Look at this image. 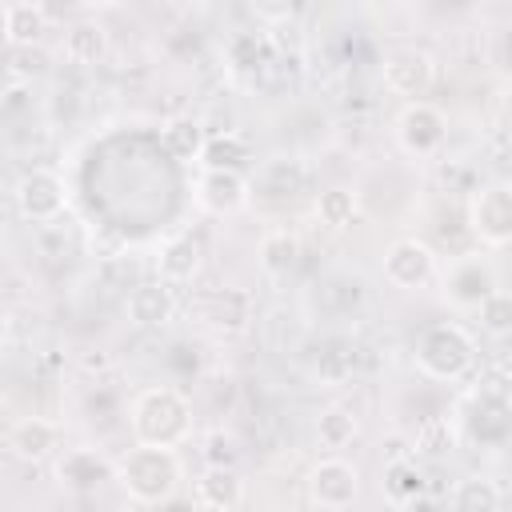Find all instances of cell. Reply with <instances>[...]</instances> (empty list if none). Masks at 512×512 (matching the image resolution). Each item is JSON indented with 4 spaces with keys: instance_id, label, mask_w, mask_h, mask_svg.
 Wrapping results in <instances>:
<instances>
[{
    "instance_id": "6da1fadb",
    "label": "cell",
    "mask_w": 512,
    "mask_h": 512,
    "mask_svg": "<svg viewBox=\"0 0 512 512\" xmlns=\"http://www.w3.org/2000/svg\"><path fill=\"white\" fill-rule=\"evenodd\" d=\"M128 424H132V440L136 444L176 448V444H184L192 436V404L176 388L156 384V388H144L132 400Z\"/></svg>"
},
{
    "instance_id": "7a4b0ae2",
    "label": "cell",
    "mask_w": 512,
    "mask_h": 512,
    "mask_svg": "<svg viewBox=\"0 0 512 512\" xmlns=\"http://www.w3.org/2000/svg\"><path fill=\"white\" fill-rule=\"evenodd\" d=\"M180 456L176 448H148V444H136L128 448L120 460H116V484L124 488L128 500L136 504H164L168 496H176L180 488Z\"/></svg>"
},
{
    "instance_id": "3957f363",
    "label": "cell",
    "mask_w": 512,
    "mask_h": 512,
    "mask_svg": "<svg viewBox=\"0 0 512 512\" xmlns=\"http://www.w3.org/2000/svg\"><path fill=\"white\" fill-rule=\"evenodd\" d=\"M476 364V344L460 324H436L416 344V368L428 380H460Z\"/></svg>"
},
{
    "instance_id": "277c9868",
    "label": "cell",
    "mask_w": 512,
    "mask_h": 512,
    "mask_svg": "<svg viewBox=\"0 0 512 512\" xmlns=\"http://www.w3.org/2000/svg\"><path fill=\"white\" fill-rule=\"evenodd\" d=\"M468 232L484 248H508L512 244V184L496 180L468 196Z\"/></svg>"
},
{
    "instance_id": "5b68a950",
    "label": "cell",
    "mask_w": 512,
    "mask_h": 512,
    "mask_svg": "<svg viewBox=\"0 0 512 512\" xmlns=\"http://www.w3.org/2000/svg\"><path fill=\"white\" fill-rule=\"evenodd\" d=\"M304 488H308V500L324 512H344L352 508V500L360 496V472L356 464L340 460V456H328V460H316L304 476Z\"/></svg>"
},
{
    "instance_id": "8992f818",
    "label": "cell",
    "mask_w": 512,
    "mask_h": 512,
    "mask_svg": "<svg viewBox=\"0 0 512 512\" xmlns=\"http://www.w3.org/2000/svg\"><path fill=\"white\" fill-rule=\"evenodd\" d=\"M444 140H448V120H444V112L436 104L416 100V104L400 108V116H396V144L408 156H416V160L436 156L444 148Z\"/></svg>"
},
{
    "instance_id": "52a82bcc",
    "label": "cell",
    "mask_w": 512,
    "mask_h": 512,
    "mask_svg": "<svg viewBox=\"0 0 512 512\" xmlns=\"http://www.w3.org/2000/svg\"><path fill=\"white\" fill-rule=\"evenodd\" d=\"M380 76H384V88L392 96H404L408 104H416L436 84V60L424 48H396L384 56Z\"/></svg>"
},
{
    "instance_id": "ba28073f",
    "label": "cell",
    "mask_w": 512,
    "mask_h": 512,
    "mask_svg": "<svg viewBox=\"0 0 512 512\" xmlns=\"http://www.w3.org/2000/svg\"><path fill=\"white\" fill-rule=\"evenodd\" d=\"M68 204V188H64V176L52 172V168H28L16 184V208L24 220H36V224H48L64 212Z\"/></svg>"
},
{
    "instance_id": "9c48e42d",
    "label": "cell",
    "mask_w": 512,
    "mask_h": 512,
    "mask_svg": "<svg viewBox=\"0 0 512 512\" xmlns=\"http://www.w3.org/2000/svg\"><path fill=\"white\" fill-rule=\"evenodd\" d=\"M432 276H436V252L424 240L404 236V240L388 244V252H384V280L392 288H424Z\"/></svg>"
},
{
    "instance_id": "30bf717a",
    "label": "cell",
    "mask_w": 512,
    "mask_h": 512,
    "mask_svg": "<svg viewBox=\"0 0 512 512\" xmlns=\"http://www.w3.org/2000/svg\"><path fill=\"white\" fill-rule=\"evenodd\" d=\"M196 200L212 216H236L240 208H248L252 184L244 180V172H232V168H200Z\"/></svg>"
},
{
    "instance_id": "8fae6325",
    "label": "cell",
    "mask_w": 512,
    "mask_h": 512,
    "mask_svg": "<svg viewBox=\"0 0 512 512\" xmlns=\"http://www.w3.org/2000/svg\"><path fill=\"white\" fill-rule=\"evenodd\" d=\"M496 292V276L488 268V260H476V256H464L456 260L448 272H444V296L460 308H480L488 296Z\"/></svg>"
},
{
    "instance_id": "7c38bea8",
    "label": "cell",
    "mask_w": 512,
    "mask_h": 512,
    "mask_svg": "<svg viewBox=\"0 0 512 512\" xmlns=\"http://www.w3.org/2000/svg\"><path fill=\"white\" fill-rule=\"evenodd\" d=\"M8 448L16 460H28V464L48 460L60 448V424L48 416H20L8 428Z\"/></svg>"
},
{
    "instance_id": "4fadbf2b",
    "label": "cell",
    "mask_w": 512,
    "mask_h": 512,
    "mask_svg": "<svg viewBox=\"0 0 512 512\" xmlns=\"http://www.w3.org/2000/svg\"><path fill=\"white\" fill-rule=\"evenodd\" d=\"M176 316V292L164 280H144L132 284L128 292V320L136 328H164Z\"/></svg>"
},
{
    "instance_id": "5bb4252c",
    "label": "cell",
    "mask_w": 512,
    "mask_h": 512,
    "mask_svg": "<svg viewBox=\"0 0 512 512\" xmlns=\"http://www.w3.org/2000/svg\"><path fill=\"white\" fill-rule=\"evenodd\" d=\"M196 500L204 512H236L244 504V480L228 464H208L196 476Z\"/></svg>"
},
{
    "instance_id": "9a60e30c",
    "label": "cell",
    "mask_w": 512,
    "mask_h": 512,
    "mask_svg": "<svg viewBox=\"0 0 512 512\" xmlns=\"http://www.w3.org/2000/svg\"><path fill=\"white\" fill-rule=\"evenodd\" d=\"M56 480L64 488H76V492H88L104 480H116V464L104 460L100 452L92 448H68L60 460H56Z\"/></svg>"
},
{
    "instance_id": "2e32d148",
    "label": "cell",
    "mask_w": 512,
    "mask_h": 512,
    "mask_svg": "<svg viewBox=\"0 0 512 512\" xmlns=\"http://www.w3.org/2000/svg\"><path fill=\"white\" fill-rule=\"evenodd\" d=\"M4 24V44L8 48H36L48 32V8L32 0H8L0 12Z\"/></svg>"
},
{
    "instance_id": "e0dca14e",
    "label": "cell",
    "mask_w": 512,
    "mask_h": 512,
    "mask_svg": "<svg viewBox=\"0 0 512 512\" xmlns=\"http://www.w3.org/2000/svg\"><path fill=\"white\" fill-rule=\"evenodd\" d=\"M204 264V252H200V240L196 236H168L160 248H156V272L164 284H188L196 280Z\"/></svg>"
},
{
    "instance_id": "ac0fdd59",
    "label": "cell",
    "mask_w": 512,
    "mask_h": 512,
    "mask_svg": "<svg viewBox=\"0 0 512 512\" xmlns=\"http://www.w3.org/2000/svg\"><path fill=\"white\" fill-rule=\"evenodd\" d=\"M64 56L72 60V64H80V68H88V64H100L104 56H108V28L100 24V20H76V24H68L64 28Z\"/></svg>"
},
{
    "instance_id": "d6986e66",
    "label": "cell",
    "mask_w": 512,
    "mask_h": 512,
    "mask_svg": "<svg viewBox=\"0 0 512 512\" xmlns=\"http://www.w3.org/2000/svg\"><path fill=\"white\" fill-rule=\"evenodd\" d=\"M208 324L220 332H244L252 320V296L244 288H216L208 296Z\"/></svg>"
},
{
    "instance_id": "ffe728a7",
    "label": "cell",
    "mask_w": 512,
    "mask_h": 512,
    "mask_svg": "<svg viewBox=\"0 0 512 512\" xmlns=\"http://www.w3.org/2000/svg\"><path fill=\"white\" fill-rule=\"evenodd\" d=\"M160 144H164V152L176 156V160H200L208 136H204V124H200V120H192V116H172V120L160 124Z\"/></svg>"
},
{
    "instance_id": "44dd1931",
    "label": "cell",
    "mask_w": 512,
    "mask_h": 512,
    "mask_svg": "<svg viewBox=\"0 0 512 512\" xmlns=\"http://www.w3.org/2000/svg\"><path fill=\"white\" fill-rule=\"evenodd\" d=\"M300 264V236L288 228H276L260 240V268L268 276H288Z\"/></svg>"
},
{
    "instance_id": "7402d4cb",
    "label": "cell",
    "mask_w": 512,
    "mask_h": 512,
    "mask_svg": "<svg viewBox=\"0 0 512 512\" xmlns=\"http://www.w3.org/2000/svg\"><path fill=\"white\" fill-rule=\"evenodd\" d=\"M452 512H500V488L488 476H460L452 488Z\"/></svg>"
},
{
    "instance_id": "603a6c76",
    "label": "cell",
    "mask_w": 512,
    "mask_h": 512,
    "mask_svg": "<svg viewBox=\"0 0 512 512\" xmlns=\"http://www.w3.org/2000/svg\"><path fill=\"white\" fill-rule=\"evenodd\" d=\"M384 496L392 500V504H412L420 492H424V472L416 468V460L412 456H404V460H388L384 464Z\"/></svg>"
},
{
    "instance_id": "cb8c5ba5",
    "label": "cell",
    "mask_w": 512,
    "mask_h": 512,
    "mask_svg": "<svg viewBox=\"0 0 512 512\" xmlns=\"http://www.w3.org/2000/svg\"><path fill=\"white\" fill-rule=\"evenodd\" d=\"M316 440H320L324 448H332V452L348 448V444L356 440V412H348V408H340V404L324 408V412L316 416Z\"/></svg>"
},
{
    "instance_id": "d4e9b609",
    "label": "cell",
    "mask_w": 512,
    "mask_h": 512,
    "mask_svg": "<svg viewBox=\"0 0 512 512\" xmlns=\"http://www.w3.org/2000/svg\"><path fill=\"white\" fill-rule=\"evenodd\" d=\"M244 160H248V140H244L240 132L208 136L204 156H200V164H204V168H232V172H240V164H244Z\"/></svg>"
},
{
    "instance_id": "484cf974",
    "label": "cell",
    "mask_w": 512,
    "mask_h": 512,
    "mask_svg": "<svg viewBox=\"0 0 512 512\" xmlns=\"http://www.w3.org/2000/svg\"><path fill=\"white\" fill-rule=\"evenodd\" d=\"M456 448V428L444 420V416H428L420 428H416V436H412V452L416 456H448Z\"/></svg>"
},
{
    "instance_id": "4316f807",
    "label": "cell",
    "mask_w": 512,
    "mask_h": 512,
    "mask_svg": "<svg viewBox=\"0 0 512 512\" xmlns=\"http://www.w3.org/2000/svg\"><path fill=\"white\" fill-rule=\"evenodd\" d=\"M316 220L328 224L332 232L348 228V224L356 220V196H352L348 188H324V192L316 196Z\"/></svg>"
},
{
    "instance_id": "83f0119b",
    "label": "cell",
    "mask_w": 512,
    "mask_h": 512,
    "mask_svg": "<svg viewBox=\"0 0 512 512\" xmlns=\"http://www.w3.org/2000/svg\"><path fill=\"white\" fill-rule=\"evenodd\" d=\"M476 312H480V328L488 336H512V292L496 288Z\"/></svg>"
},
{
    "instance_id": "f1b7e54d",
    "label": "cell",
    "mask_w": 512,
    "mask_h": 512,
    "mask_svg": "<svg viewBox=\"0 0 512 512\" xmlns=\"http://www.w3.org/2000/svg\"><path fill=\"white\" fill-rule=\"evenodd\" d=\"M44 68H48V56L40 48H8V80L32 84V76H40Z\"/></svg>"
},
{
    "instance_id": "f546056e",
    "label": "cell",
    "mask_w": 512,
    "mask_h": 512,
    "mask_svg": "<svg viewBox=\"0 0 512 512\" xmlns=\"http://www.w3.org/2000/svg\"><path fill=\"white\" fill-rule=\"evenodd\" d=\"M476 396L488 404H508L512 400V376L504 368H488L476 376Z\"/></svg>"
},
{
    "instance_id": "4dcf8cb0",
    "label": "cell",
    "mask_w": 512,
    "mask_h": 512,
    "mask_svg": "<svg viewBox=\"0 0 512 512\" xmlns=\"http://www.w3.org/2000/svg\"><path fill=\"white\" fill-rule=\"evenodd\" d=\"M156 512H204V508H200L196 496H180V492H176V496H168L164 504H156Z\"/></svg>"
},
{
    "instance_id": "1f68e13d",
    "label": "cell",
    "mask_w": 512,
    "mask_h": 512,
    "mask_svg": "<svg viewBox=\"0 0 512 512\" xmlns=\"http://www.w3.org/2000/svg\"><path fill=\"white\" fill-rule=\"evenodd\" d=\"M32 92V84H24V80H8V92H4V108L8 112H16V108H24V96Z\"/></svg>"
}]
</instances>
